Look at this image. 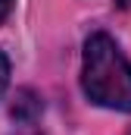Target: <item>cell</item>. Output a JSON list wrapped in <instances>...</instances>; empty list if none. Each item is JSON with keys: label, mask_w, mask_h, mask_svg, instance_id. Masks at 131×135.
Returning a JSON list of instances; mask_svg holds the SVG:
<instances>
[{"label": "cell", "mask_w": 131, "mask_h": 135, "mask_svg": "<svg viewBox=\"0 0 131 135\" xmlns=\"http://www.w3.org/2000/svg\"><path fill=\"white\" fill-rule=\"evenodd\" d=\"M81 88L91 104L131 113V60L106 32H94L84 41Z\"/></svg>", "instance_id": "6da1fadb"}, {"label": "cell", "mask_w": 131, "mask_h": 135, "mask_svg": "<svg viewBox=\"0 0 131 135\" xmlns=\"http://www.w3.org/2000/svg\"><path fill=\"white\" fill-rule=\"evenodd\" d=\"M41 113H44L41 94H37L34 88H19L16 98H13V107H9L13 123H19V126H34V123L41 119Z\"/></svg>", "instance_id": "7a4b0ae2"}, {"label": "cell", "mask_w": 131, "mask_h": 135, "mask_svg": "<svg viewBox=\"0 0 131 135\" xmlns=\"http://www.w3.org/2000/svg\"><path fill=\"white\" fill-rule=\"evenodd\" d=\"M6 85H9V60H6V54L0 50V98H3Z\"/></svg>", "instance_id": "3957f363"}, {"label": "cell", "mask_w": 131, "mask_h": 135, "mask_svg": "<svg viewBox=\"0 0 131 135\" xmlns=\"http://www.w3.org/2000/svg\"><path fill=\"white\" fill-rule=\"evenodd\" d=\"M9 13H13V0H0V22H6Z\"/></svg>", "instance_id": "277c9868"}, {"label": "cell", "mask_w": 131, "mask_h": 135, "mask_svg": "<svg viewBox=\"0 0 131 135\" xmlns=\"http://www.w3.org/2000/svg\"><path fill=\"white\" fill-rule=\"evenodd\" d=\"M116 6H122V9H131V0H116Z\"/></svg>", "instance_id": "5b68a950"}, {"label": "cell", "mask_w": 131, "mask_h": 135, "mask_svg": "<svg viewBox=\"0 0 131 135\" xmlns=\"http://www.w3.org/2000/svg\"><path fill=\"white\" fill-rule=\"evenodd\" d=\"M125 135H131V129H128V132H125Z\"/></svg>", "instance_id": "8992f818"}]
</instances>
